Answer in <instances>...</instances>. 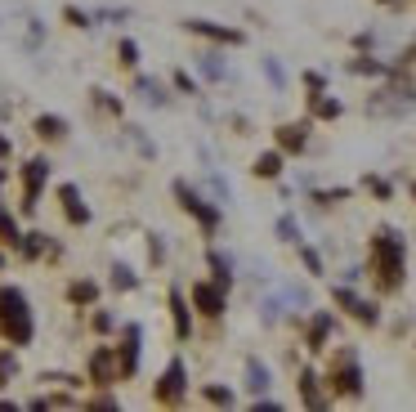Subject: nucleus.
<instances>
[{"label": "nucleus", "mask_w": 416, "mask_h": 412, "mask_svg": "<svg viewBox=\"0 0 416 412\" xmlns=\"http://www.w3.org/2000/svg\"><path fill=\"white\" fill-rule=\"evenodd\" d=\"M183 394V363H170L162 377V399H179Z\"/></svg>", "instance_id": "6"}, {"label": "nucleus", "mask_w": 416, "mask_h": 412, "mask_svg": "<svg viewBox=\"0 0 416 412\" xmlns=\"http://www.w3.org/2000/svg\"><path fill=\"white\" fill-rule=\"evenodd\" d=\"M336 300H340V305H349V314H358L363 323H376V305H372V300H358L349 292H336Z\"/></svg>", "instance_id": "7"}, {"label": "nucleus", "mask_w": 416, "mask_h": 412, "mask_svg": "<svg viewBox=\"0 0 416 412\" xmlns=\"http://www.w3.org/2000/svg\"><path fill=\"white\" fill-rule=\"evenodd\" d=\"M372 251H376L381 283H385V287H398V278H403V247H398V238H394V233H381Z\"/></svg>", "instance_id": "2"}, {"label": "nucleus", "mask_w": 416, "mask_h": 412, "mask_svg": "<svg viewBox=\"0 0 416 412\" xmlns=\"http://www.w3.org/2000/svg\"><path fill=\"white\" fill-rule=\"evenodd\" d=\"M45 175H50V166H45L41 157H36V162H27V171H22V188H27V206L36 202V193H41Z\"/></svg>", "instance_id": "4"}, {"label": "nucleus", "mask_w": 416, "mask_h": 412, "mask_svg": "<svg viewBox=\"0 0 416 412\" xmlns=\"http://www.w3.org/2000/svg\"><path fill=\"white\" fill-rule=\"evenodd\" d=\"M0 332H5L14 345L32 341V309H27V300H22L18 287H0Z\"/></svg>", "instance_id": "1"}, {"label": "nucleus", "mask_w": 416, "mask_h": 412, "mask_svg": "<svg viewBox=\"0 0 416 412\" xmlns=\"http://www.w3.org/2000/svg\"><path fill=\"white\" fill-rule=\"evenodd\" d=\"M36 135H41V139H58V135H63V121H58V117H41V121H36Z\"/></svg>", "instance_id": "10"}, {"label": "nucleus", "mask_w": 416, "mask_h": 412, "mask_svg": "<svg viewBox=\"0 0 416 412\" xmlns=\"http://www.w3.org/2000/svg\"><path fill=\"white\" fill-rule=\"evenodd\" d=\"M197 32H206V36H219V41H242L238 32H224V27H211V22H193Z\"/></svg>", "instance_id": "13"}, {"label": "nucleus", "mask_w": 416, "mask_h": 412, "mask_svg": "<svg viewBox=\"0 0 416 412\" xmlns=\"http://www.w3.org/2000/svg\"><path fill=\"white\" fill-rule=\"evenodd\" d=\"M336 390H345V394H358V363H353V354H340V368H336Z\"/></svg>", "instance_id": "3"}, {"label": "nucleus", "mask_w": 416, "mask_h": 412, "mask_svg": "<svg viewBox=\"0 0 416 412\" xmlns=\"http://www.w3.org/2000/svg\"><path fill=\"white\" fill-rule=\"evenodd\" d=\"M58 198H63V211L72 215V220H77V224H85V220H90V211H85V206H81V198H77V188H63V193H58Z\"/></svg>", "instance_id": "9"}, {"label": "nucleus", "mask_w": 416, "mask_h": 412, "mask_svg": "<svg viewBox=\"0 0 416 412\" xmlns=\"http://www.w3.org/2000/svg\"><path fill=\"white\" fill-rule=\"evenodd\" d=\"M72 296H77V300H94V283H77V287H72Z\"/></svg>", "instance_id": "16"}, {"label": "nucleus", "mask_w": 416, "mask_h": 412, "mask_svg": "<svg viewBox=\"0 0 416 412\" xmlns=\"http://www.w3.org/2000/svg\"><path fill=\"white\" fill-rule=\"evenodd\" d=\"M255 171H260V175H278V171H282V157H278V153H264L260 162H255Z\"/></svg>", "instance_id": "11"}, {"label": "nucleus", "mask_w": 416, "mask_h": 412, "mask_svg": "<svg viewBox=\"0 0 416 412\" xmlns=\"http://www.w3.org/2000/svg\"><path fill=\"white\" fill-rule=\"evenodd\" d=\"M197 309L215 318V314H224V296H219L215 287H206V283H202V287H197Z\"/></svg>", "instance_id": "8"}, {"label": "nucleus", "mask_w": 416, "mask_h": 412, "mask_svg": "<svg viewBox=\"0 0 416 412\" xmlns=\"http://www.w3.org/2000/svg\"><path fill=\"white\" fill-rule=\"evenodd\" d=\"M134 54H139V50H134V41H121V63H134Z\"/></svg>", "instance_id": "17"}, {"label": "nucleus", "mask_w": 416, "mask_h": 412, "mask_svg": "<svg viewBox=\"0 0 416 412\" xmlns=\"http://www.w3.org/2000/svg\"><path fill=\"white\" fill-rule=\"evenodd\" d=\"M206 399H215V404H233V394H228V390H206Z\"/></svg>", "instance_id": "18"}, {"label": "nucleus", "mask_w": 416, "mask_h": 412, "mask_svg": "<svg viewBox=\"0 0 416 412\" xmlns=\"http://www.w3.org/2000/svg\"><path fill=\"white\" fill-rule=\"evenodd\" d=\"M247 372H251V390H264L268 385V372L260 368V363H247Z\"/></svg>", "instance_id": "14"}, {"label": "nucleus", "mask_w": 416, "mask_h": 412, "mask_svg": "<svg viewBox=\"0 0 416 412\" xmlns=\"http://www.w3.org/2000/svg\"><path fill=\"white\" fill-rule=\"evenodd\" d=\"M278 139H282V148H304V135H300V126H287Z\"/></svg>", "instance_id": "12"}, {"label": "nucleus", "mask_w": 416, "mask_h": 412, "mask_svg": "<svg viewBox=\"0 0 416 412\" xmlns=\"http://www.w3.org/2000/svg\"><path fill=\"white\" fill-rule=\"evenodd\" d=\"M175 193H179V198H183V206H188V211L197 215V220H202L206 228H215V211H211V206H202L197 198H193V188H188V184H175Z\"/></svg>", "instance_id": "5"}, {"label": "nucleus", "mask_w": 416, "mask_h": 412, "mask_svg": "<svg viewBox=\"0 0 416 412\" xmlns=\"http://www.w3.org/2000/svg\"><path fill=\"white\" fill-rule=\"evenodd\" d=\"M278 233H282L287 242H296V238H300V228H296V220H278Z\"/></svg>", "instance_id": "15"}]
</instances>
